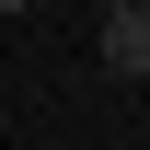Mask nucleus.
I'll return each instance as SVG.
<instances>
[{
	"label": "nucleus",
	"instance_id": "2",
	"mask_svg": "<svg viewBox=\"0 0 150 150\" xmlns=\"http://www.w3.org/2000/svg\"><path fill=\"white\" fill-rule=\"evenodd\" d=\"M139 81H150V69H139Z\"/></svg>",
	"mask_w": 150,
	"mask_h": 150
},
{
	"label": "nucleus",
	"instance_id": "1",
	"mask_svg": "<svg viewBox=\"0 0 150 150\" xmlns=\"http://www.w3.org/2000/svg\"><path fill=\"white\" fill-rule=\"evenodd\" d=\"M93 46H104V69H115V81H139V69H150V0L104 12V35H93Z\"/></svg>",
	"mask_w": 150,
	"mask_h": 150
}]
</instances>
